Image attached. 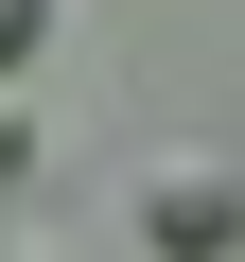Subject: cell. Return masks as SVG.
I'll return each mask as SVG.
<instances>
[{
    "label": "cell",
    "mask_w": 245,
    "mask_h": 262,
    "mask_svg": "<svg viewBox=\"0 0 245 262\" xmlns=\"http://www.w3.org/2000/svg\"><path fill=\"white\" fill-rule=\"evenodd\" d=\"M228 227H245V175L193 140V158H140V245H175V262H228Z\"/></svg>",
    "instance_id": "1"
},
{
    "label": "cell",
    "mask_w": 245,
    "mask_h": 262,
    "mask_svg": "<svg viewBox=\"0 0 245 262\" xmlns=\"http://www.w3.org/2000/svg\"><path fill=\"white\" fill-rule=\"evenodd\" d=\"M18 158H35V105H18V88H0V175H18Z\"/></svg>",
    "instance_id": "2"
},
{
    "label": "cell",
    "mask_w": 245,
    "mask_h": 262,
    "mask_svg": "<svg viewBox=\"0 0 245 262\" xmlns=\"http://www.w3.org/2000/svg\"><path fill=\"white\" fill-rule=\"evenodd\" d=\"M35 18H53V0H0V70H18V53H35Z\"/></svg>",
    "instance_id": "3"
}]
</instances>
